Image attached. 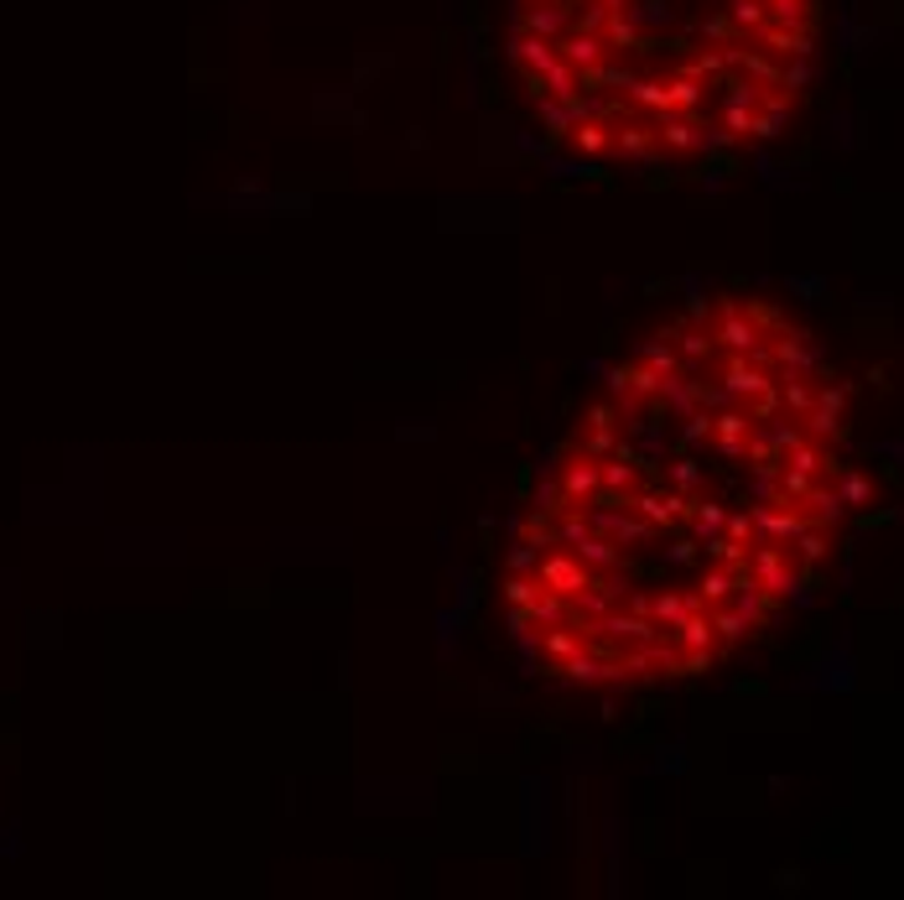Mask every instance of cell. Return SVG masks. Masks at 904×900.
Instances as JSON below:
<instances>
[{
    "instance_id": "cell-2",
    "label": "cell",
    "mask_w": 904,
    "mask_h": 900,
    "mask_svg": "<svg viewBox=\"0 0 904 900\" xmlns=\"http://www.w3.org/2000/svg\"><path fill=\"white\" fill-rule=\"evenodd\" d=\"M822 0H510L505 58L541 136L588 167L775 140L816 74Z\"/></svg>"
},
{
    "instance_id": "cell-1",
    "label": "cell",
    "mask_w": 904,
    "mask_h": 900,
    "mask_svg": "<svg viewBox=\"0 0 904 900\" xmlns=\"http://www.w3.org/2000/svg\"><path fill=\"white\" fill-rule=\"evenodd\" d=\"M847 391L775 302L712 297L613 364L515 520L499 594L535 672L697 677L786 609L863 480Z\"/></svg>"
}]
</instances>
